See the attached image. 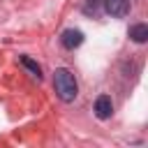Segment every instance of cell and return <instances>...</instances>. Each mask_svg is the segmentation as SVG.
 <instances>
[{
    "label": "cell",
    "instance_id": "cell-5",
    "mask_svg": "<svg viewBox=\"0 0 148 148\" xmlns=\"http://www.w3.org/2000/svg\"><path fill=\"white\" fill-rule=\"evenodd\" d=\"M130 39L136 44H146L148 42V25L146 23H134L130 28Z\"/></svg>",
    "mask_w": 148,
    "mask_h": 148
},
{
    "label": "cell",
    "instance_id": "cell-6",
    "mask_svg": "<svg viewBox=\"0 0 148 148\" xmlns=\"http://www.w3.org/2000/svg\"><path fill=\"white\" fill-rule=\"evenodd\" d=\"M21 65H23V67H25V69H28L32 76L42 79V67H39V65H37V62H35L30 56H21Z\"/></svg>",
    "mask_w": 148,
    "mask_h": 148
},
{
    "label": "cell",
    "instance_id": "cell-3",
    "mask_svg": "<svg viewBox=\"0 0 148 148\" xmlns=\"http://www.w3.org/2000/svg\"><path fill=\"white\" fill-rule=\"evenodd\" d=\"M60 44L65 46V49H76V46H81L83 44V32L81 30H76V28H67L62 35H60Z\"/></svg>",
    "mask_w": 148,
    "mask_h": 148
},
{
    "label": "cell",
    "instance_id": "cell-7",
    "mask_svg": "<svg viewBox=\"0 0 148 148\" xmlns=\"http://www.w3.org/2000/svg\"><path fill=\"white\" fill-rule=\"evenodd\" d=\"M102 7H104V0H86L83 12H86V14H97Z\"/></svg>",
    "mask_w": 148,
    "mask_h": 148
},
{
    "label": "cell",
    "instance_id": "cell-4",
    "mask_svg": "<svg viewBox=\"0 0 148 148\" xmlns=\"http://www.w3.org/2000/svg\"><path fill=\"white\" fill-rule=\"evenodd\" d=\"M111 113H113V102H111V97H109V95H99V97L95 99V116H97L99 120H106V118H111Z\"/></svg>",
    "mask_w": 148,
    "mask_h": 148
},
{
    "label": "cell",
    "instance_id": "cell-1",
    "mask_svg": "<svg viewBox=\"0 0 148 148\" xmlns=\"http://www.w3.org/2000/svg\"><path fill=\"white\" fill-rule=\"evenodd\" d=\"M53 88H56V95L62 99V102H74L76 95H79V86H76V79L69 69L60 67L53 72Z\"/></svg>",
    "mask_w": 148,
    "mask_h": 148
},
{
    "label": "cell",
    "instance_id": "cell-2",
    "mask_svg": "<svg viewBox=\"0 0 148 148\" xmlns=\"http://www.w3.org/2000/svg\"><path fill=\"white\" fill-rule=\"evenodd\" d=\"M104 12L116 18H123L130 14V0H104Z\"/></svg>",
    "mask_w": 148,
    "mask_h": 148
}]
</instances>
